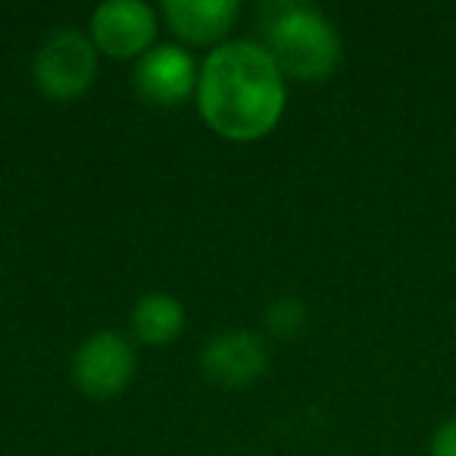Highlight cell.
Listing matches in <instances>:
<instances>
[{"label": "cell", "instance_id": "8", "mask_svg": "<svg viewBox=\"0 0 456 456\" xmlns=\"http://www.w3.org/2000/svg\"><path fill=\"white\" fill-rule=\"evenodd\" d=\"M163 13L182 38L209 45L222 38L238 20L235 0H166Z\"/></svg>", "mask_w": 456, "mask_h": 456}, {"label": "cell", "instance_id": "7", "mask_svg": "<svg viewBox=\"0 0 456 456\" xmlns=\"http://www.w3.org/2000/svg\"><path fill=\"white\" fill-rule=\"evenodd\" d=\"M197 78L200 76H197L194 57L175 45H159L147 51L134 69V85H138L141 97L159 103V107L182 103L194 91Z\"/></svg>", "mask_w": 456, "mask_h": 456}, {"label": "cell", "instance_id": "2", "mask_svg": "<svg viewBox=\"0 0 456 456\" xmlns=\"http://www.w3.org/2000/svg\"><path fill=\"white\" fill-rule=\"evenodd\" d=\"M266 20V51L273 53L281 76L297 82L329 78L341 63V38L335 26L304 4H263Z\"/></svg>", "mask_w": 456, "mask_h": 456}, {"label": "cell", "instance_id": "6", "mask_svg": "<svg viewBox=\"0 0 456 456\" xmlns=\"http://www.w3.org/2000/svg\"><path fill=\"white\" fill-rule=\"evenodd\" d=\"M203 372L225 387H244L269 366L266 341L254 331H222L203 347Z\"/></svg>", "mask_w": 456, "mask_h": 456}, {"label": "cell", "instance_id": "3", "mask_svg": "<svg viewBox=\"0 0 456 456\" xmlns=\"http://www.w3.org/2000/svg\"><path fill=\"white\" fill-rule=\"evenodd\" d=\"M97 76V47L76 28L51 35L35 57V82L53 101H69L91 88Z\"/></svg>", "mask_w": 456, "mask_h": 456}, {"label": "cell", "instance_id": "9", "mask_svg": "<svg viewBox=\"0 0 456 456\" xmlns=\"http://www.w3.org/2000/svg\"><path fill=\"white\" fill-rule=\"evenodd\" d=\"M134 335L144 344H169L172 338L182 335L184 329V310L172 294H147L138 300L132 313Z\"/></svg>", "mask_w": 456, "mask_h": 456}, {"label": "cell", "instance_id": "1", "mask_svg": "<svg viewBox=\"0 0 456 456\" xmlns=\"http://www.w3.org/2000/svg\"><path fill=\"white\" fill-rule=\"evenodd\" d=\"M197 103L213 132L232 141H256L285 113V76L266 47L228 41L203 60Z\"/></svg>", "mask_w": 456, "mask_h": 456}, {"label": "cell", "instance_id": "4", "mask_svg": "<svg viewBox=\"0 0 456 456\" xmlns=\"http://www.w3.org/2000/svg\"><path fill=\"white\" fill-rule=\"evenodd\" d=\"M157 38V16L141 0H110L91 16V41L107 57H141Z\"/></svg>", "mask_w": 456, "mask_h": 456}, {"label": "cell", "instance_id": "5", "mask_svg": "<svg viewBox=\"0 0 456 456\" xmlns=\"http://www.w3.org/2000/svg\"><path fill=\"white\" fill-rule=\"evenodd\" d=\"M72 375L88 397H113L134 375L132 344L116 331H101V335L88 338L72 360Z\"/></svg>", "mask_w": 456, "mask_h": 456}, {"label": "cell", "instance_id": "11", "mask_svg": "<svg viewBox=\"0 0 456 456\" xmlns=\"http://www.w3.org/2000/svg\"><path fill=\"white\" fill-rule=\"evenodd\" d=\"M431 456H456V416L447 419L431 437Z\"/></svg>", "mask_w": 456, "mask_h": 456}, {"label": "cell", "instance_id": "10", "mask_svg": "<svg viewBox=\"0 0 456 456\" xmlns=\"http://www.w3.org/2000/svg\"><path fill=\"white\" fill-rule=\"evenodd\" d=\"M266 325L279 338H297L306 325V306L300 297H279L266 310Z\"/></svg>", "mask_w": 456, "mask_h": 456}]
</instances>
